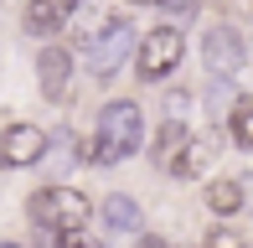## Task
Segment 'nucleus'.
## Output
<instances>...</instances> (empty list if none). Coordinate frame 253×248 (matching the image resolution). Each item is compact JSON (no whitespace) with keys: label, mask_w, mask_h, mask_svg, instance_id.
<instances>
[{"label":"nucleus","mask_w":253,"mask_h":248,"mask_svg":"<svg viewBox=\"0 0 253 248\" xmlns=\"http://www.w3.org/2000/svg\"><path fill=\"white\" fill-rule=\"evenodd\" d=\"M202 248H243V238H238L233 228H212V233H207V243H202Z\"/></svg>","instance_id":"obj_14"},{"label":"nucleus","mask_w":253,"mask_h":248,"mask_svg":"<svg viewBox=\"0 0 253 248\" xmlns=\"http://www.w3.org/2000/svg\"><path fill=\"white\" fill-rule=\"evenodd\" d=\"M227 134H233L238 150H253V93H243L227 109Z\"/></svg>","instance_id":"obj_12"},{"label":"nucleus","mask_w":253,"mask_h":248,"mask_svg":"<svg viewBox=\"0 0 253 248\" xmlns=\"http://www.w3.org/2000/svg\"><path fill=\"white\" fill-rule=\"evenodd\" d=\"M186 57V37H181L176 26H155L140 37V52H134V73L145 78V83H160V78H170Z\"/></svg>","instance_id":"obj_4"},{"label":"nucleus","mask_w":253,"mask_h":248,"mask_svg":"<svg viewBox=\"0 0 253 248\" xmlns=\"http://www.w3.org/2000/svg\"><path fill=\"white\" fill-rule=\"evenodd\" d=\"M67 16H73V5H62V0H31L26 16H21V26H26L31 37H52V31L67 26Z\"/></svg>","instance_id":"obj_8"},{"label":"nucleus","mask_w":253,"mask_h":248,"mask_svg":"<svg viewBox=\"0 0 253 248\" xmlns=\"http://www.w3.org/2000/svg\"><path fill=\"white\" fill-rule=\"evenodd\" d=\"M83 47H88V73L93 78H114L124 62H129V52H140V37H134V26L124 16H109V26L93 31Z\"/></svg>","instance_id":"obj_3"},{"label":"nucleus","mask_w":253,"mask_h":248,"mask_svg":"<svg viewBox=\"0 0 253 248\" xmlns=\"http://www.w3.org/2000/svg\"><path fill=\"white\" fill-rule=\"evenodd\" d=\"M186 140H191V134H186V124H181V119H170L166 129L155 134V165H160V171H166V165L186 150Z\"/></svg>","instance_id":"obj_13"},{"label":"nucleus","mask_w":253,"mask_h":248,"mask_svg":"<svg viewBox=\"0 0 253 248\" xmlns=\"http://www.w3.org/2000/svg\"><path fill=\"white\" fill-rule=\"evenodd\" d=\"M140 145H145V114H140V104H134V98H114V104L98 109L93 140L78 145V161H83V165H119V161H129Z\"/></svg>","instance_id":"obj_1"},{"label":"nucleus","mask_w":253,"mask_h":248,"mask_svg":"<svg viewBox=\"0 0 253 248\" xmlns=\"http://www.w3.org/2000/svg\"><path fill=\"white\" fill-rule=\"evenodd\" d=\"M243 57H248V47H243V37H238L227 21L207 26V37H202V62H207V73H212L217 83H227V78L243 67Z\"/></svg>","instance_id":"obj_5"},{"label":"nucleus","mask_w":253,"mask_h":248,"mask_svg":"<svg viewBox=\"0 0 253 248\" xmlns=\"http://www.w3.org/2000/svg\"><path fill=\"white\" fill-rule=\"evenodd\" d=\"M207 212H212V217H238V212H243V186H238L233 176L207 181Z\"/></svg>","instance_id":"obj_9"},{"label":"nucleus","mask_w":253,"mask_h":248,"mask_svg":"<svg viewBox=\"0 0 253 248\" xmlns=\"http://www.w3.org/2000/svg\"><path fill=\"white\" fill-rule=\"evenodd\" d=\"M207 165H212V145H207V140H186V150L166 165V176H176V181H197Z\"/></svg>","instance_id":"obj_10"},{"label":"nucleus","mask_w":253,"mask_h":248,"mask_svg":"<svg viewBox=\"0 0 253 248\" xmlns=\"http://www.w3.org/2000/svg\"><path fill=\"white\" fill-rule=\"evenodd\" d=\"M37 78H42V93H47L52 104H62L67 88H73V52L47 41V47L37 52Z\"/></svg>","instance_id":"obj_7"},{"label":"nucleus","mask_w":253,"mask_h":248,"mask_svg":"<svg viewBox=\"0 0 253 248\" xmlns=\"http://www.w3.org/2000/svg\"><path fill=\"white\" fill-rule=\"evenodd\" d=\"M42 155H47V129L42 124H5L0 129V165L5 171L42 165Z\"/></svg>","instance_id":"obj_6"},{"label":"nucleus","mask_w":253,"mask_h":248,"mask_svg":"<svg viewBox=\"0 0 253 248\" xmlns=\"http://www.w3.org/2000/svg\"><path fill=\"white\" fill-rule=\"evenodd\" d=\"M103 222H109L114 233H140V202L124 197V191H114V197H103Z\"/></svg>","instance_id":"obj_11"},{"label":"nucleus","mask_w":253,"mask_h":248,"mask_svg":"<svg viewBox=\"0 0 253 248\" xmlns=\"http://www.w3.org/2000/svg\"><path fill=\"white\" fill-rule=\"evenodd\" d=\"M140 248H170L166 238H140Z\"/></svg>","instance_id":"obj_15"},{"label":"nucleus","mask_w":253,"mask_h":248,"mask_svg":"<svg viewBox=\"0 0 253 248\" xmlns=\"http://www.w3.org/2000/svg\"><path fill=\"white\" fill-rule=\"evenodd\" d=\"M26 217L37 228H47L52 238H62V233H83V222L93 217V202L78 186H42V191H31Z\"/></svg>","instance_id":"obj_2"},{"label":"nucleus","mask_w":253,"mask_h":248,"mask_svg":"<svg viewBox=\"0 0 253 248\" xmlns=\"http://www.w3.org/2000/svg\"><path fill=\"white\" fill-rule=\"evenodd\" d=\"M0 248H21V243H0Z\"/></svg>","instance_id":"obj_16"}]
</instances>
